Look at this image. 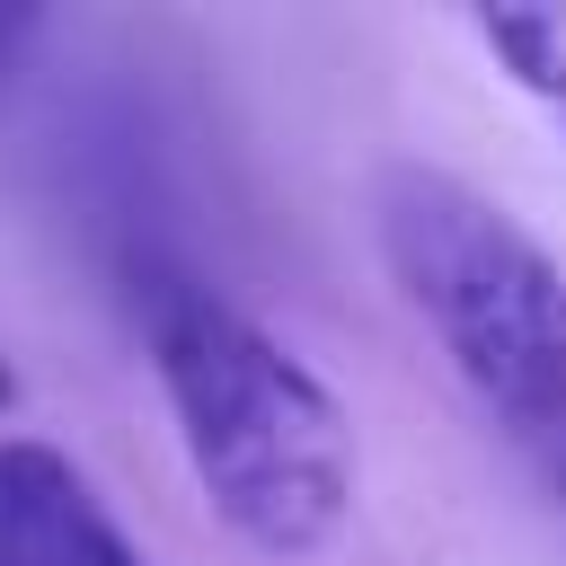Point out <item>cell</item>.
Masks as SVG:
<instances>
[{"instance_id": "6da1fadb", "label": "cell", "mask_w": 566, "mask_h": 566, "mask_svg": "<svg viewBox=\"0 0 566 566\" xmlns=\"http://www.w3.org/2000/svg\"><path fill=\"white\" fill-rule=\"evenodd\" d=\"M133 310L177 451L221 531L274 566L336 548L354 513V424L336 389L256 310H239L221 283L186 265H142Z\"/></svg>"}, {"instance_id": "7a4b0ae2", "label": "cell", "mask_w": 566, "mask_h": 566, "mask_svg": "<svg viewBox=\"0 0 566 566\" xmlns=\"http://www.w3.org/2000/svg\"><path fill=\"white\" fill-rule=\"evenodd\" d=\"M371 239L460 389L539 451L566 433V265L451 168L398 159L371 186Z\"/></svg>"}, {"instance_id": "3957f363", "label": "cell", "mask_w": 566, "mask_h": 566, "mask_svg": "<svg viewBox=\"0 0 566 566\" xmlns=\"http://www.w3.org/2000/svg\"><path fill=\"white\" fill-rule=\"evenodd\" d=\"M0 566H150V557L71 451L0 433Z\"/></svg>"}, {"instance_id": "277c9868", "label": "cell", "mask_w": 566, "mask_h": 566, "mask_svg": "<svg viewBox=\"0 0 566 566\" xmlns=\"http://www.w3.org/2000/svg\"><path fill=\"white\" fill-rule=\"evenodd\" d=\"M478 27V44L495 53V71L557 124V142H566V9H478L469 18Z\"/></svg>"}, {"instance_id": "5b68a950", "label": "cell", "mask_w": 566, "mask_h": 566, "mask_svg": "<svg viewBox=\"0 0 566 566\" xmlns=\"http://www.w3.org/2000/svg\"><path fill=\"white\" fill-rule=\"evenodd\" d=\"M44 44V9H0V80Z\"/></svg>"}, {"instance_id": "8992f818", "label": "cell", "mask_w": 566, "mask_h": 566, "mask_svg": "<svg viewBox=\"0 0 566 566\" xmlns=\"http://www.w3.org/2000/svg\"><path fill=\"white\" fill-rule=\"evenodd\" d=\"M531 460H539V478H548V495L566 504V433H548V442H539Z\"/></svg>"}, {"instance_id": "52a82bcc", "label": "cell", "mask_w": 566, "mask_h": 566, "mask_svg": "<svg viewBox=\"0 0 566 566\" xmlns=\"http://www.w3.org/2000/svg\"><path fill=\"white\" fill-rule=\"evenodd\" d=\"M9 398H18V380H9V363H0V407H9Z\"/></svg>"}]
</instances>
